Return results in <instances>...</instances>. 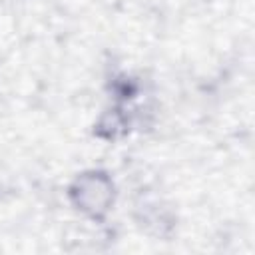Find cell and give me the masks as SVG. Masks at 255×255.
<instances>
[{
	"mask_svg": "<svg viewBox=\"0 0 255 255\" xmlns=\"http://www.w3.org/2000/svg\"><path fill=\"white\" fill-rule=\"evenodd\" d=\"M70 205L90 221L102 223L116 203V181L114 177L100 167L84 169L74 175L68 185Z\"/></svg>",
	"mask_w": 255,
	"mask_h": 255,
	"instance_id": "cell-1",
	"label": "cell"
},
{
	"mask_svg": "<svg viewBox=\"0 0 255 255\" xmlns=\"http://www.w3.org/2000/svg\"><path fill=\"white\" fill-rule=\"evenodd\" d=\"M133 126H135V112L129 106L112 104L98 116V120L92 126V133L102 141L114 143L128 137Z\"/></svg>",
	"mask_w": 255,
	"mask_h": 255,
	"instance_id": "cell-2",
	"label": "cell"
},
{
	"mask_svg": "<svg viewBox=\"0 0 255 255\" xmlns=\"http://www.w3.org/2000/svg\"><path fill=\"white\" fill-rule=\"evenodd\" d=\"M108 92L112 104L131 106L141 96V82L128 72H118L108 80Z\"/></svg>",
	"mask_w": 255,
	"mask_h": 255,
	"instance_id": "cell-3",
	"label": "cell"
}]
</instances>
